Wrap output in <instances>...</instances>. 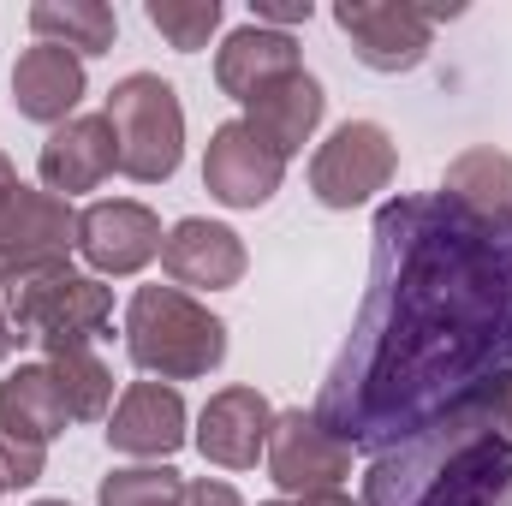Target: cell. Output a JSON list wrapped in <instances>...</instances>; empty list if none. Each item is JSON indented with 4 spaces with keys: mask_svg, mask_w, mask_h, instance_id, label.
<instances>
[{
    "mask_svg": "<svg viewBox=\"0 0 512 506\" xmlns=\"http://www.w3.org/2000/svg\"><path fill=\"white\" fill-rule=\"evenodd\" d=\"M501 370H512V239L441 197L387 203L376 280L316 417L346 447L387 453Z\"/></svg>",
    "mask_w": 512,
    "mask_h": 506,
    "instance_id": "6da1fadb",
    "label": "cell"
},
{
    "mask_svg": "<svg viewBox=\"0 0 512 506\" xmlns=\"http://www.w3.org/2000/svg\"><path fill=\"white\" fill-rule=\"evenodd\" d=\"M364 506H512V441L471 405H447L376 453Z\"/></svg>",
    "mask_w": 512,
    "mask_h": 506,
    "instance_id": "7a4b0ae2",
    "label": "cell"
},
{
    "mask_svg": "<svg viewBox=\"0 0 512 506\" xmlns=\"http://www.w3.org/2000/svg\"><path fill=\"white\" fill-rule=\"evenodd\" d=\"M126 352L149 381H203L227 364V322L179 286H137L126 304Z\"/></svg>",
    "mask_w": 512,
    "mask_h": 506,
    "instance_id": "3957f363",
    "label": "cell"
},
{
    "mask_svg": "<svg viewBox=\"0 0 512 506\" xmlns=\"http://www.w3.org/2000/svg\"><path fill=\"white\" fill-rule=\"evenodd\" d=\"M102 120L114 126L120 143V173L137 185H161L179 173L185 161V108H179V90L161 78V72H131L108 90V108Z\"/></svg>",
    "mask_w": 512,
    "mask_h": 506,
    "instance_id": "277c9868",
    "label": "cell"
},
{
    "mask_svg": "<svg viewBox=\"0 0 512 506\" xmlns=\"http://www.w3.org/2000/svg\"><path fill=\"white\" fill-rule=\"evenodd\" d=\"M12 328H18V340H36L42 352L96 346L114 328V292L96 274H78L72 262L24 274L12 286Z\"/></svg>",
    "mask_w": 512,
    "mask_h": 506,
    "instance_id": "5b68a950",
    "label": "cell"
},
{
    "mask_svg": "<svg viewBox=\"0 0 512 506\" xmlns=\"http://www.w3.org/2000/svg\"><path fill=\"white\" fill-rule=\"evenodd\" d=\"M459 12V6H453ZM441 6H411V0H340L334 6V24L346 30L358 66L399 78V72H417L429 60V42H435V24L453 18Z\"/></svg>",
    "mask_w": 512,
    "mask_h": 506,
    "instance_id": "8992f818",
    "label": "cell"
},
{
    "mask_svg": "<svg viewBox=\"0 0 512 506\" xmlns=\"http://www.w3.org/2000/svg\"><path fill=\"white\" fill-rule=\"evenodd\" d=\"M393 173H399V149L376 120L334 126L328 143L310 155V191L322 209H364L376 191L393 185Z\"/></svg>",
    "mask_w": 512,
    "mask_h": 506,
    "instance_id": "52a82bcc",
    "label": "cell"
},
{
    "mask_svg": "<svg viewBox=\"0 0 512 506\" xmlns=\"http://www.w3.org/2000/svg\"><path fill=\"white\" fill-rule=\"evenodd\" d=\"M78 251V209L42 185H18L0 203V262L12 268V286L24 274L60 268Z\"/></svg>",
    "mask_w": 512,
    "mask_h": 506,
    "instance_id": "ba28073f",
    "label": "cell"
},
{
    "mask_svg": "<svg viewBox=\"0 0 512 506\" xmlns=\"http://www.w3.org/2000/svg\"><path fill=\"white\" fill-rule=\"evenodd\" d=\"M268 477L280 495H322L340 489L352 477V447L304 405L274 411V435H268Z\"/></svg>",
    "mask_w": 512,
    "mask_h": 506,
    "instance_id": "9c48e42d",
    "label": "cell"
},
{
    "mask_svg": "<svg viewBox=\"0 0 512 506\" xmlns=\"http://www.w3.org/2000/svg\"><path fill=\"white\" fill-rule=\"evenodd\" d=\"M108 447L137 465H167L191 441V411L173 381H131L108 411Z\"/></svg>",
    "mask_w": 512,
    "mask_h": 506,
    "instance_id": "30bf717a",
    "label": "cell"
},
{
    "mask_svg": "<svg viewBox=\"0 0 512 506\" xmlns=\"http://www.w3.org/2000/svg\"><path fill=\"white\" fill-rule=\"evenodd\" d=\"M286 179V155L256 137L245 120H227V126L209 131V149H203V185L215 203L227 209H262Z\"/></svg>",
    "mask_w": 512,
    "mask_h": 506,
    "instance_id": "8fae6325",
    "label": "cell"
},
{
    "mask_svg": "<svg viewBox=\"0 0 512 506\" xmlns=\"http://www.w3.org/2000/svg\"><path fill=\"white\" fill-rule=\"evenodd\" d=\"M161 215L149 203H131V197H108V203H90L78 215V256L90 262V274H137L161 256Z\"/></svg>",
    "mask_w": 512,
    "mask_h": 506,
    "instance_id": "7c38bea8",
    "label": "cell"
},
{
    "mask_svg": "<svg viewBox=\"0 0 512 506\" xmlns=\"http://www.w3.org/2000/svg\"><path fill=\"white\" fill-rule=\"evenodd\" d=\"M268 435H274V405L256 387H221L209 393V405L197 411V453L221 471H251L256 459H268Z\"/></svg>",
    "mask_w": 512,
    "mask_h": 506,
    "instance_id": "4fadbf2b",
    "label": "cell"
},
{
    "mask_svg": "<svg viewBox=\"0 0 512 506\" xmlns=\"http://www.w3.org/2000/svg\"><path fill=\"white\" fill-rule=\"evenodd\" d=\"M245 268H251L245 239H239L233 227H221V221L185 215V221H173L167 239H161V274H167L179 292H185V286H197V292H227V286L245 280Z\"/></svg>",
    "mask_w": 512,
    "mask_h": 506,
    "instance_id": "5bb4252c",
    "label": "cell"
},
{
    "mask_svg": "<svg viewBox=\"0 0 512 506\" xmlns=\"http://www.w3.org/2000/svg\"><path fill=\"white\" fill-rule=\"evenodd\" d=\"M114 167H120V143H114V126L102 114H78V120L54 126L48 143H42V155H36L42 191H54L66 203L84 197V191H96Z\"/></svg>",
    "mask_w": 512,
    "mask_h": 506,
    "instance_id": "9a60e30c",
    "label": "cell"
},
{
    "mask_svg": "<svg viewBox=\"0 0 512 506\" xmlns=\"http://www.w3.org/2000/svg\"><path fill=\"white\" fill-rule=\"evenodd\" d=\"M78 102H84V60L72 48L36 42V48L18 54V66H12V108H18V120L66 126V120H78Z\"/></svg>",
    "mask_w": 512,
    "mask_h": 506,
    "instance_id": "2e32d148",
    "label": "cell"
},
{
    "mask_svg": "<svg viewBox=\"0 0 512 506\" xmlns=\"http://www.w3.org/2000/svg\"><path fill=\"white\" fill-rule=\"evenodd\" d=\"M441 203L459 209L471 227L512 239V155L507 149H465L447 161Z\"/></svg>",
    "mask_w": 512,
    "mask_h": 506,
    "instance_id": "e0dca14e",
    "label": "cell"
},
{
    "mask_svg": "<svg viewBox=\"0 0 512 506\" xmlns=\"http://www.w3.org/2000/svg\"><path fill=\"white\" fill-rule=\"evenodd\" d=\"M292 72H304V60H298V42H292L286 30L239 24V30L215 48V84H221V96H233V102H256L268 84H280V78H292Z\"/></svg>",
    "mask_w": 512,
    "mask_h": 506,
    "instance_id": "ac0fdd59",
    "label": "cell"
},
{
    "mask_svg": "<svg viewBox=\"0 0 512 506\" xmlns=\"http://www.w3.org/2000/svg\"><path fill=\"white\" fill-rule=\"evenodd\" d=\"M322 114H328V96H322V84H316L310 72H292V78L268 84L256 102H245V126H251L256 137H268L286 161L316 137Z\"/></svg>",
    "mask_w": 512,
    "mask_h": 506,
    "instance_id": "d6986e66",
    "label": "cell"
},
{
    "mask_svg": "<svg viewBox=\"0 0 512 506\" xmlns=\"http://www.w3.org/2000/svg\"><path fill=\"white\" fill-rule=\"evenodd\" d=\"M72 423L60 387L48 376V364H18L12 376L0 381V429H18V435H36V441H60Z\"/></svg>",
    "mask_w": 512,
    "mask_h": 506,
    "instance_id": "ffe728a7",
    "label": "cell"
},
{
    "mask_svg": "<svg viewBox=\"0 0 512 506\" xmlns=\"http://www.w3.org/2000/svg\"><path fill=\"white\" fill-rule=\"evenodd\" d=\"M30 30H36V42L72 48L78 60H90V54H108L114 48L120 12L102 6V0H36L30 6Z\"/></svg>",
    "mask_w": 512,
    "mask_h": 506,
    "instance_id": "44dd1931",
    "label": "cell"
},
{
    "mask_svg": "<svg viewBox=\"0 0 512 506\" xmlns=\"http://www.w3.org/2000/svg\"><path fill=\"white\" fill-rule=\"evenodd\" d=\"M42 364H48L54 387H60L72 423H96V417H108V405H114V370L96 358V346H54Z\"/></svg>",
    "mask_w": 512,
    "mask_h": 506,
    "instance_id": "7402d4cb",
    "label": "cell"
},
{
    "mask_svg": "<svg viewBox=\"0 0 512 506\" xmlns=\"http://www.w3.org/2000/svg\"><path fill=\"white\" fill-rule=\"evenodd\" d=\"M185 477L173 465H114L96 489V506H179Z\"/></svg>",
    "mask_w": 512,
    "mask_h": 506,
    "instance_id": "603a6c76",
    "label": "cell"
},
{
    "mask_svg": "<svg viewBox=\"0 0 512 506\" xmlns=\"http://www.w3.org/2000/svg\"><path fill=\"white\" fill-rule=\"evenodd\" d=\"M143 18H149V30L167 36V48L197 54L221 30V0H143Z\"/></svg>",
    "mask_w": 512,
    "mask_h": 506,
    "instance_id": "cb8c5ba5",
    "label": "cell"
},
{
    "mask_svg": "<svg viewBox=\"0 0 512 506\" xmlns=\"http://www.w3.org/2000/svg\"><path fill=\"white\" fill-rule=\"evenodd\" d=\"M42 471H48V441L18 435V429H0V489H6V495L36 489Z\"/></svg>",
    "mask_w": 512,
    "mask_h": 506,
    "instance_id": "d4e9b609",
    "label": "cell"
},
{
    "mask_svg": "<svg viewBox=\"0 0 512 506\" xmlns=\"http://www.w3.org/2000/svg\"><path fill=\"white\" fill-rule=\"evenodd\" d=\"M459 405H471L483 423H495L501 435L512 441V370H501V376H489V381H477Z\"/></svg>",
    "mask_w": 512,
    "mask_h": 506,
    "instance_id": "484cf974",
    "label": "cell"
},
{
    "mask_svg": "<svg viewBox=\"0 0 512 506\" xmlns=\"http://www.w3.org/2000/svg\"><path fill=\"white\" fill-rule=\"evenodd\" d=\"M310 0H251V24L262 30H286L292 36V24H310Z\"/></svg>",
    "mask_w": 512,
    "mask_h": 506,
    "instance_id": "4316f807",
    "label": "cell"
},
{
    "mask_svg": "<svg viewBox=\"0 0 512 506\" xmlns=\"http://www.w3.org/2000/svg\"><path fill=\"white\" fill-rule=\"evenodd\" d=\"M179 506H245V501H239L233 483H221V477H197V483H185V501Z\"/></svg>",
    "mask_w": 512,
    "mask_h": 506,
    "instance_id": "83f0119b",
    "label": "cell"
},
{
    "mask_svg": "<svg viewBox=\"0 0 512 506\" xmlns=\"http://www.w3.org/2000/svg\"><path fill=\"white\" fill-rule=\"evenodd\" d=\"M18 346H24V340H18V328H12V310L0 304V364H6V358H12Z\"/></svg>",
    "mask_w": 512,
    "mask_h": 506,
    "instance_id": "f1b7e54d",
    "label": "cell"
},
{
    "mask_svg": "<svg viewBox=\"0 0 512 506\" xmlns=\"http://www.w3.org/2000/svg\"><path fill=\"white\" fill-rule=\"evenodd\" d=\"M298 506H364V501H352L346 489H322V495H304Z\"/></svg>",
    "mask_w": 512,
    "mask_h": 506,
    "instance_id": "f546056e",
    "label": "cell"
},
{
    "mask_svg": "<svg viewBox=\"0 0 512 506\" xmlns=\"http://www.w3.org/2000/svg\"><path fill=\"white\" fill-rule=\"evenodd\" d=\"M18 185H24V179H18V167H12V161H6V155H0V203H6V197H12V191H18Z\"/></svg>",
    "mask_w": 512,
    "mask_h": 506,
    "instance_id": "4dcf8cb0",
    "label": "cell"
},
{
    "mask_svg": "<svg viewBox=\"0 0 512 506\" xmlns=\"http://www.w3.org/2000/svg\"><path fill=\"white\" fill-rule=\"evenodd\" d=\"M0 286H12V268H6V262H0Z\"/></svg>",
    "mask_w": 512,
    "mask_h": 506,
    "instance_id": "1f68e13d",
    "label": "cell"
},
{
    "mask_svg": "<svg viewBox=\"0 0 512 506\" xmlns=\"http://www.w3.org/2000/svg\"><path fill=\"white\" fill-rule=\"evenodd\" d=\"M30 506H72V501H30Z\"/></svg>",
    "mask_w": 512,
    "mask_h": 506,
    "instance_id": "d6a6232c",
    "label": "cell"
},
{
    "mask_svg": "<svg viewBox=\"0 0 512 506\" xmlns=\"http://www.w3.org/2000/svg\"><path fill=\"white\" fill-rule=\"evenodd\" d=\"M262 506H292V501H262Z\"/></svg>",
    "mask_w": 512,
    "mask_h": 506,
    "instance_id": "836d02e7",
    "label": "cell"
},
{
    "mask_svg": "<svg viewBox=\"0 0 512 506\" xmlns=\"http://www.w3.org/2000/svg\"><path fill=\"white\" fill-rule=\"evenodd\" d=\"M0 495H6V489H0Z\"/></svg>",
    "mask_w": 512,
    "mask_h": 506,
    "instance_id": "e575fe53",
    "label": "cell"
}]
</instances>
